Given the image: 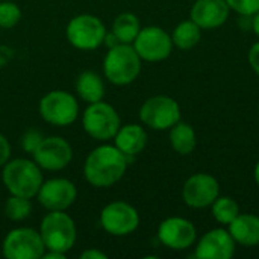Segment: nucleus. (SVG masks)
<instances>
[{
    "label": "nucleus",
    "instance_id": "obj_1",
    "mask_svg": "<svg viewBox=\"0 0 259 259\" xmlns=\"http://www.w3.org/2000/svg\"><path fill=\"white\" fill-rule=\"evenodd\" d=\"M127 161V156L115 146L102 144L88 153L83 164V176L93 187H112L124 176Z\"/></svg>",
    "mask_w": 259,
    "mask_h": 259
},
{
    "label": "nucleus",
    "instance_id": "obj_2",
    "mask_svg": "<svg viewBox=\"0 0 259 259\" xmlns=\"http://www.w3.org/2000/svg\"><path fill=\"white\" fill-rule=\"evenodd\" d=\"M2 181L9 194L26 199H33L44 182L36 162L24 158L8 161L3 165Z\"/></svg>",
    "mask_w": 259,
    "mask_h": 259
},
{
    "label": "nucleus",
    "instance_id": "obj_3",
    "mask_svg": "<svg viewBox=\"0 0 259 259\" xmlns=\"http://www.w3.org/2000/svg\"><path fill=\"white\" fill-rule=\"evenodd\" d=\"M105 77L114 85H129L141 73V58L132 44H117L103 59Z\"/></svg>",
    "mask_w": 259,
    "mask_h": 259
},
{
    "label": "nucleus",
    "instance_id": "obj_4",
    "mask_svg": "<svg viewBox=\"0 0 259 259\" xmlns=\"http://www.w3.org/2000/svg\"><path fill=\"white\" fill-rule=\"evenodd\" d=\"M39 235L46 250L67 253L76 243L74 220L65 211H49L41 222Z\"/></svg>",
    "mask_w": 259,
    "mask_h": 259
},
{
    "label": "nucleus",
    "instance_id": "obj_5",
    "mask_svg": "<svg viewBox=\"0 0 259 259\" xmlns=\"http://www.w3.org/2000/svg\"><path fill=\"white\" fill-rule=\"evenodd\" d=\"M83 131L97 141H109L121 126V120L114 106L105 102L88 103L82 117Z\"/></svg>",
    "mask_w": 259,
    "mask_h": 259
},
{
    "label": "nucleus",
    "instance_id": "obj_6",
    "mask_svg": "<svg viewBox=\"0 0 259 259\" xmlns=\"http://www.w3.org/2000/svg\"><path fill=\"white\" fill-rule=\"evenodd\" d=\"M65 35L73 47L79 50H94L105 42L106 27L99 17L80 14L68 21Z\"/></svg>",
    "mask_w": 259,
    "mask_h": 259
},
{
    "label": "nucleus",
    "instance_id": "obj_7",
    "mask_svg": "<svg viewBox=\"0 0 259 259\" xmlns=\"http://www.w3.org/2000/svg\"><path fill=\"white\" fill-rule=\"evenodd\" d=\"M39 114L53 126H68L79 115V103L71 93L53 90L39 100Z\"/></svg>",
    "mask_w": 259,
    "mask_h": 259
},
{
    "label": "nucleus",
    "instance_id": "obj_8",
    "mask_svg": "<svg viewBox=\"0 0 259 259\" xmlns=\"http://www.w3.org/2000/svg\"><path fill=\"white\" fill-rule=\"evenodd\" d=\"M140 120L153 131H167L181 120V106L168 96H153L141 105Z\"/></svg>",
    "mask_w": 259,
    "mask_h": 259
},
{
    "label": "nucleus",
    "instance_id": "obj_9",
    "mask_svg": "<svg viewBox=\"0 0 259 259\" xmlns=\"http://www.w3.org/2000/svg\"><path fill=\"white\" fill-rule=\"evenodd\" d=\"M46 246L39 232L30 228H15L3 240V256L6 259H39Z\"/></svg>",
    "mask_w": 259,
    "mask_h": 259
},
{
    "label": "nucleus",
    "instance_id": "obj_10",
    "mask_svg": "<svg viewBox=\"0 0 259 259\" xmlns=\"http://www.w3.org/2000/svg\"><path fill=\"white\" fill-rule=\"evenodd\" d=\"M132 46L140 55L141 61H147V62L164 61L170 56L173 50L171 35H168L159 26L141 27Z\"/></svg>",
    "mask_w": 259,
    "mask_h": 259
},
{
    "label": "nucleus",
    "instance_id": "obj_11",
    "mask_svg": "<svg viewBox=\"0 0 259 259\" xmlns=\"http://www.w3.org/2000/svg\"><path fill=\"white\" fill-rule=\"evenodd\" d=\"M100 225L105 232L115 237H124L138 229L140 214L127 202H111L100 212Z\"/></svg>",
    "mask_w": 259,
    "mask_h": 259
},
{
    "label": "nucleus",
    "instance_id": "obj_12",
    "mask_svg": "<svg viewBox=\"0 0 259 259\" xmlns=\"http://www.w3.org/2000/svg\"><path fill=\"white\" fill-rule=\"evenodd\" d=\"M220 196L219 181L208 173H196L190 176L182 187L184 203L190 208L202 209L214 203Z\"/></svg>",
    "mask_w": 259,
    "mask_h": 259
},
{
    "label": "nucleus",
    "instance_id": "obj_13",
    "mask_svg": "<svg viewBox=\"0 0 259 259\" xmlns=\"http://www.w3.org/2000/svg\"><path fill=\"white\" fill-rule=\"evenodd\" d=\"M32 155L33 161L39 168L49 171H59L71 162L73 149L70 143L61 137H44L41 144Z\"/></svg>",
    "mask_w": 259,
    "mask_h": 259
},
{
    "label": "nucleus",
    "instance_id": "obj_14",
    "mask_svg": "<svg viewBox=\"0 0 259 259\" xmlns=\"http://www.w3.org/2000/svg\"><path fill=\"white\" fill-rule=\"evenodd\" d=\"M158 240L171 250L190 249L197 240L196 226L184 217H168L158 228Z\"/></svg>",
    "mask_w": 259,
    "mask_h": 259
},
{
    "label": "nucleus",
    "instance_id": "obj_15",
    "mask_svg": "<svg viewBox=\"0 0 259 259\" xmlns=\"http://www.w3.org/2000/svg\"><path fill=\"white\" fill-rule=\"evenodd\" d=\"M36 197L47 211H65L74 203L77 190L71 181L64 178H53L42 182Z\"/></svg>",
    "mask_w": 259,
    "mask_h": 259
},
{
    "label": "nucleus",
    "instance_id": "obj_16",
    "mask_svg": "<svg viewBox=\"0 0 259 259\" xmlns=\"http://www.w3.org/2000/svg\"><path fill=\"white\" fill-rule=\"evenodd\" d=\"M235 240L228 229H211L200 237L194 256L199 259H231L235 255Z\"/></svg>",
    "mask_w": 259,
    "mask_h": 259
},
{
    "label": "nucleus",
    "instance_id": "obj_17",
    "mask_svg": "<svg viewBox=\"0 0 259 259\" xmlns=\"http://www.w3.org/2000/svg\"><path fill=\"white\" fill-rule=\"evenodd\" d=\"M231 14L225 0H196L191 6L190 17L200 29H217L223 26Z\"/></svg>",
    "mask_w": 259,
    "mask_h": 259
},
{
    "label": "nucleus",
    "instance_id": "obj_18",
    "mask_svg": "<svg viewBox=\"0 0 259 259\" xmlns=\"http://www.w3.org/2000/svg\"><path fill=\"white\" fill-rule=\"evenodd\" d=\"M114 146L120 152H123L127 156V159H131L140 155L147 146V132L140 124H124L120 126L118 132L114 137Z\"/></svg>",
    "mask_w": 259,
    "mask_h": 259
},
{
    "label": "nucleus",
    "instance_id": "obj_19",
    "mask_svg": "<svg viewBox=\"0 0 259 259\" xmlns=\"http://www.w3.org/2000/svg\"><path fill=\"white\" fill-rule=\"evenodd\" d=\"M237 244L255 247L259 244V217L255 214H238L228 226Z\"/></svg>",
    "mask_w": 259,
    "mask_h": 259
},
{
    "label": "nucleus",
    "instance_id": "obj_20",
    "mask_svg": "<svg viewBox=\"0 0 259 259\" xmlns=\"http://www.w3.org/2000/svg\"><path fill=\"white\" fill-rule=\"evenodd\" d=\"M76 91L83 102L96 103L103 100L105 83L96 71H82L76 79Z\"/></svg>",
    "mask_w": 259,
    "mask_h": 259
},
{
    "label": "nucleus",
    "instance_id": "obj_21",
    "mask_svg": "<svg viewBox=\"0 0 259 259\" xmlns=\"http://www.w3.org/2000/svg\"><path fill=\"white\" fill-rule=\"evenodd\" d=\"M170 144L171 149L179 155L185 156L193 153L197 146L196 131L193 129L191 124L179 120L175 126L170 127Z\"/></svg>",
    "mask_w": 259,
    "mask_h": 259
},
{
    "label": "nucleus",
    "instance_id": "obj_22",
    "mask_svg": "<svg viewBox=\"0 0 259 259\" xmlns=\"http://www.w3.org/2000/svg\"><path fill=\"white\" fill-rule=\"evenodd\" d=\"M141 30L140 20L132 12H123L117 15V18L112 23V33L121 44H132L137 38V35Z\"/></svg>",
    "mask_w": 259,
    "mask_h": 259
},
{
    "label": "nucleus",
    "instance_id": "obj_23",
    "mask_svg": "<svg viewBox=\"0 0 259 259\" xmlns=\"http://www.w3.org/2000/svg\"><path fill=\"white\" fill-rule=\"evenodd\" d=\"M202 38V29L190 18L181 21L171 33L173 46H176L181 50H190L196 47L200 42Z\"/></svg>",
    "mask_w": 259,
    "mask_h": 259
},
{
    "label": "nucleus",
    "instance_id": "obj_24",
    "mask_svg": "<svg viewBox=\"0 0 259 259\" xmlns=\"http://www.w3.org/2000/svg\"><path fill=\"white\" fill-rule=\"evenodd\" d=\"M211 214L219 225L229 226V223L240 214V205L229 196H219L211 205Z\"/></svg>",
    "mask_w": 259,
    "mask_h": 259
},
{
    "label": "nucleus",
    "instance_id": "obj_25",
    "mask_svg": "<svg viewBox=\"0 0 259 259\" xmlns=\"http://www.w3.org/2000/svg\"><path fill=\"white\" fill-rule=\"evenodd\" d=\"M32 212L30 199L20 197V196H9L5 203V215L12 222H23Z\"/></svg>",
    "mask_w": 259,
    "mask_h": 259
},
{
    "label": "nucleus",
    "instance_id": "obj_26",
    "mask_svg": "<svg viewBox=\"0 0 259 259\" xmlns=\"http://www.w3.org/2000/svg\"><path fill=\"white\" fill-rule=\"evenodd\" d=\"M21 18V9L8 0H0V27L12 29Z\"/></svg>",
    "mask_w": 259,
    "mask_h": 259
},
{
    "label": "nucleus",
    "instance_id": "obj_27",
    "mask_svg": "<svg viewBox=\"0 0 259 259\" xmlns=\"http://www.w3.org/2000/svg\"><path fill=\"white\" fill-rule=\"evenodd\" d=\"M231 11H235L241 17H252L259 11V0H225Z\"/></svg>",
    "mask_w": 259,
    "mask_h": 259
},
{
    "label": "nucleus",
    "instance_id": "obj_28",
    "mask_svg": "<svg viewBox=\"0 0 259 259\" xmlns=\"http://www.w3.org/2000/svg\"><path fill=\"white\" fill-rule=\"evenodd\" d=\"M42 138H44L42 134L38 132V131L30 129V131L24 132V135L21 137V147H23V150H26L27 153H33L36 150V147L41 144Z\"/></svg>",
    "mask_w": 259,
    "mask_h": 259
},
{
    "label": "nucleus",
    "instance_id": "obj_29",
    "mask_svg": "<svg viewBox=\"0 0 259 259\" xmlns=\"http://www.w3.org/2000/svg\"><path fill=\"white\" fill-rule=\"evenodd\" d=\"M11 158V146L5 135L0 134V167H3Z\"/></svg>",
    "mask_w": 259,
    "mask_h": 259
},
{
    "label": "nucleus",
    "instance_id": "obj_30",
    "mask_svg": "<svg viewBox=\"0 0 259 259\" xmlns=\"http://www.w3.org/2000/svg\"><path fill=\"white\" fill-rule=\"evenodd\" d=\"M247 59H249V64H250L252 70L259 76V41L250 47Z\"/></svg>",
    "mask_w": 259,
    "mask_h": 259
},
{
    "label": "nucleus",
    "instance_id": "obj_31",
    "mask_svg": "<svg viewBox=\"0 0 259 259\" xmlns=\"http://www.w3.org/2000/svg\"><path fill=\"white\" fill-rule=\"evenodd\" d=\"M80 259H106V255L97 249H88L80 253Z\"/></svg>",
    "mask_w": 259,
    "mask_h": 259
},
{
    "label": "nucleus",
    "instance_id": "obj_32",
    "mask_svg": "<svg viewBox=\"0 0 259 259\" xmlns=\"http://www.w3.org/2000/svg\"><path fill=\"white\" fill-rule=\"evenodd\" d=\"M250 20H252V23H250V24H252V29H253L255 35L259 38V11L255 14V15H252V18H250Z\"/></svg>",
    "mask_w": 259,
    "mask_h": 259
},
{
    "label": "nucleus",
    "instance_id": "obj_33",
    "mask_svg": "<svg viewBox=\"0 0 259 259\" xmlns=\"http://www.w3.org/2000/svg\"><path fill=\"white\" fill-rule=\"evenodd\" d=\"M253 178H255V182H256V185L259 187V161L256 162V165H255V170H253Z\"/></svg>",
    "mask_w": 259,
    "mask_h": 259
},
{
    "label": "nucleus",
    "instance_id": "obj_34",
    "mask_svg": "<svg viewBox=\"0 0 259 259\" xmlns=\"http://www.w3.org/2000/svg\"><path fill=\"white\" fill-rule=\"evenodd\" d=\"M258 114H259V103H258Z\"/></svg>",
    "mask_w": 259,
    "mask_h": 259
}]
</instances>
